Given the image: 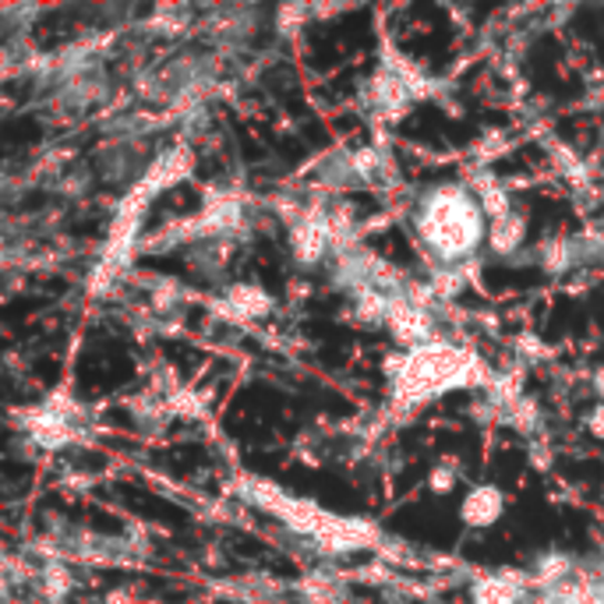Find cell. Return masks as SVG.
<instances>
[{
  "label": "cell",
  "instance_id": "1",
  "mask_svg": "<svg viewBox=\"0 0 604 604\" xmlns=\"http://www.w3.org/2000/svg\"><path fill=\"white\" fill-rule=\"evenodd\" d=\"M82 421H85V411L64 393H53L43 403H36V406H29V411H22L26 435L36 445H43V450H64V445L82 442L85 439Z\"/></svg>",
  "mask_w": 604,
  "mask_h": 604
},
{
  "label": "cell",
  "instance_id": "2",
  "mask_svg": "<svg viewBox=\"0 0 604 604\" xmlns=\"http://www.w3.org/2000/svg\"><path fill=\"white\" fill-rule=\"evenodd\" d=\"M259 304H265L262 290H255V286H230L226 294H223V301L217 304V311H220L223 319H230V322H244L251 315H259Z\"/></svg>",
  "mask_w": 604,
  "mask_h": 604
}]
</instances>
